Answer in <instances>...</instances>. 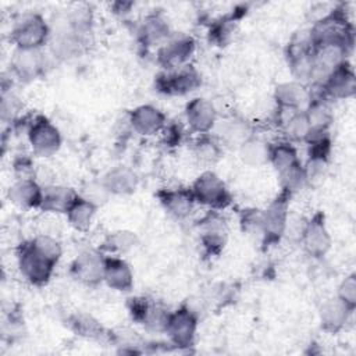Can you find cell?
<instances>
[{
  "label": "cell",
  "mask_w": 356,
  "mask_h": 356,
  "mask_svg": "<svg viewBox=\"0 0 356 356\" xmlns=\"http://www.w3.org/2000/svg\"><path fill=\"white\" fill-rule=\"evenodd\" d=\"M185 117L189 128L193 132L204 135L216 127L217 110L209 99L195 97L186 104Z\"/></svg>",
  "instance_id": "14"
},
{
  "label": "cell",
  "mask_w": 356,
  "mask_h": 356,
  "mask_svg": "<svg viewBox=\"0 0 356 356\" xmlns=\"http://www.w3.org/2000/svg\"><path fill=\"white\" fill-rule=\"evenodd\" d=\"M42 193L43 186H40L35 178L17 179L8 189V199L21 209H39Z\"/></svg>",
  "instance_id": "18"
},
{
  "label": "cell",
  "mask_w": 356,
  "mask_h": 356,
  "mask_svg": "<svg viewBox=\"0 0 356 356\" xmlns=\"http://www.w3.org/2000/svg\"><path fill=\"white\" fill-rule=\"evenodd\" d=\"M104 261L106 256H103L102 250L86 249L72 260L70 273L81 284L96 286L103 281Z\"/></svg>",
  "instance_id": "7"
},
{
  "label": "cell",
  "mask_w": 356,
  "mask_h": 356,
  "mask_svg": "<svg viewBox=\"0 0 356 356\" xmlns=\"http://www.w3.org/2000/svg\"><path fill=\"white\" fill-rule=\"evenodd\" d=\"M300 242L306 253L312 257H323L331 248V236L324 222V216L316 213L306 221Z\"/></svg>",
  "instance_id": "11"
},
{
  "label": "cell",
  "mask_w": 356,
  "mask_h": 356,
  "mask_svg": "<svg viewBox=\"0 0 356 356\" xmlns=\"http://www.w3.org/2000/svg\"><path fill=\"white\" fill-rule=\"evenodd\" d=\"M78 193L63 185H44L40 202V210L49 213H67Z\"/></svg>",
  "instance_id": "20"
},
{
  "label": "cell",
  "mask_w": 356,
  "mask_h": 356,
  "mask_svg": "<svg viewBox=\"0 0 356 356\" xmlns=\"http://www.w3.org/2000/svg\"><path fill=\"white\" fill-rule=\"evenodd\" d=\"M195 50V40L188 35H178L167 40L159 50V63L167 70L186 65Z\"/></svg>",
  "instance_id": "13"
},
{
  "label": "cell",
  "mask_w": 356,
  "mask_h": 356,
  "mask_svg": "<svg viewBox=\"0 0 356 356\" xmlns=\"http://www.w3.org/2000/svg\"><path fill=\"white\" fill-rule=\"evenodd\" d=\"M241 227L242 231L259 241L263 242V221H261V210L259 209H246L241 213Z\"/></svg>",
  "instance_id": "35"
},
{
  "label": "cell",
  "mask_w": 356,
  "mask_h": 356,
  "mask_svg": "<svg viewBox=\"0 0 356 356\" xmlns=\"http://www.w3.org/2000/svg\"><path fill=\"white\" fill-rule=\"evenodd\" d=\"M79 195H81L82 197H85L86 200L92 202V203L96 204V206L103 204V203L108 199V196H110V193H108V191L106 189V186H104V184L102 182V179H100V181H92V182L85 184V185L82 186V192H81Z\"/></svg>",
  "instance_id": "37"
},
{
  "label": "cell",
  "mask_w": 356,
  "mask_h": 356,
  "mask_svg": "<svg viewBox=\"0 0 356 356\" xmlns=\"http://www.w3.org/2000/svg\"><path fill=\"white\" fill-rule=\"evenodd\" d=\"M128 310L134 321L142 324L150 331H165L170 312L159 302L145 296L131 298Z\"/></svg>",
  "instance_id": "6"
},
{
  "label": "cell",
  "mask_w": 356,
  "mask_h": 356,
  "mask_svg": "<svg viewBox=\"0 0 356 356\" xmlns=\"http://www.w3.org/2000/svg\"><path fill=\"white\" fill-rule=\"evenodd\" d=\"M50 38V25L38 13H24L13 24L10 39L22 50H39Z\"/></svg>",
  "instance_id": "1"
},
{
  "label": "cell",
  "mask_w": 356,
  "mask_h": 356,
  "mask_svg": "<svg viewBox=\"0 0 356 356\" xmlns=\"http://www.w3.org/2000/svg\"><path fill=\"white\" fill-rule=\"evenodd\" d=\"M282 129L289 140H305L310 131V124L305 110L292 111L289 117L282 121Z\"/></svg>",
  "instance_id": "32"
},
{
  "label": "cell",
  "mask_w": 356,
  "mask_h": 356,
  "mask_svg": "<svg viewBox=\"0 0 356 356\" xmlns=\"http://www.w3.org/2000/svg\"><path fill=\"white\" fill-rule=\"evenodd\" d=\"M338 299H341L352 312L356 307V275L352 273L342 280L338 286Z\"/></svg>",
  "instance_id": "38"
},
{
  "label": "cell",
  "mask_w": 356,
  "mask_h": 356,
  "mask_svg": "<svg viewBox=\"0 0 356 356\" xmlns=\"http://www.w3.org/2000/svg\"><path fill=\"white\" fill-rule=\"evenodd\" d=\"M68 325L70 328L85 338H92V339H99L106 334V330L102 327V324L92 317L90 314L86 313H75L68 318Z\"/></svg>",
  "instance_id": "30"
},
{
  "label": "cell",
  "mask_w": 356,
  "mask_h": 356,
  "mask_svg": "<svg viewBox=\"0 0 356 356\" xmlns=\"http://www.w3.org/2000/svg\"><path fill=\"white\" fill-rule=\"evenodd\" d=\"M129 122L135 132L149 136L164 129L165 115L152 104H142L129 113Z\"/></svg>",
  "instance_id": "15"
},
{
  "label": "cell",
  "mask_w": 356,
  "mask_h": 356,
  "mask_svg": "<svg viewBox=\"0 0 356 356\" xmlns=\"http://www.w3.org/2000/svg\"><path fill=\"white\" fill-rule=\"evenodd\" d=\"M305 114L310 124V129H328L331 125L332 113L327 100L323 97H312L305 108Z\"/></svg>",
  "instance_id": "29"
},
{
  "label": "cell",
  "mask_w": 356,
  "mask_h": 356,
  "mask_svg": "<svg viewBox=\"0 0 356 356\" xmlns=\"http://www.w3.org/2000/svg\"><path fill=\"white\" fill-rule=\"evenodd\" d=\"M323 89V99H345L350 97L356 89V79L353 68L348 61L338 65L320 85Z\"/></svg>",
  "instance_id": "12"
},
{
  "label": "cell",
  "mask_w": 356,
  "mask_h": 356,
  "mask_svg": "<svg viewBox=\"0 0 356 356\" xmlns=\"http://www.w3.org/2000/svg\"><path fill=\"white\" fill-rule=\"evenodd\" d=\"M157 196L165 211L175 218L188 217L196 203L191 189H163Z\"/></svg>",
  "instance_id": "19"
},
{
  "label": "cell",
  "mask_w": 356,
  "mask_h": 356,
  "mask_svg": "<svg viewBox=\"0 0 356 356\" xmlns=\"http://www.w3.org/2000/svg\"><path fill=\"white\" fill-rule=\"evenodd\" d=\"M17 263L22 277L36 286L47 284L54 271V267L57 266V263L42 253L31 239L22 242L18 246Z\"/></svg>",
  "instance_id": "2"
},
{
  "label": "cell",
  "mask_w": 356,
  "mask_h": 356,
  "mask_svg": "<svg viewBox=\"0 0 356 356\" xmlns=\"http://www.w3.org/2000/svg\"><path fill=\"white\" fill-rule=\"evenodd\" d=\"M200 83V74L189 64L170 70L159 75L156 81L159 90L167 95H185L199 88Z\"/></svg>",
  "instance_id": "9"
},
{
  "label": "cell",
  "mask_w": 356,
  "mask_h": 356,
  "mask_svg": "<svg viewBox=\"0 0 356 356\" xmlns=\"http://www.w3.org/2000/svg\"><path fill=\"white\" fill-rule=\"evenodd\" d=\"M328 171V159L309 156L307 163L303 165V175L306 185L318 186L323 184Z\"/></svg>",
  "instance_id": "33"
},
{
  "label": "cell",
  "mask_w": 356,
  "mask_h": 356,
  "mask_svg": "<svg viewBox=\"0 0 356 356\" xmlns=\"http://www.w3.org/2000/svg\"><path fill=\"white\" fill-rule=\"evenodd\" d=\"M220 154H221L220 143L214 138H210L207 134L200 135V138L195 143V156L202 163L213 164L220 159Z\"/></svg>",
  "instance_id": "34"
},
{
  "label": "cell",
  "mask_w": 356,
  "mask_h": 356,
  "mask_svg": "<svg viewBox=\"0 0 356 356\" xmlns=\"http://www.w3.org/2000/svg\"><path fill=\"white\" fill-rule=\"evenodd\" d=\"M96 209H97L96 204L86 200L85 197H82L78 193L76 199L72 202V204L67 210L65 216H67V220L71 224V227H74L76 231L83 232L90 228L93 217L96 214Z\"/></svg>",
  "instance_id": "26"
},
{
  "label": "cell",
  "mask_w": 356,
  "mask_h": 356,
  "mask_svg": "<svg viewBox=\"0 0 356 356\" xmlns=\"http://www.w3.org/2000/svg\"><path fill=\"white\" fill-rule=\"evenodd\" d=\"M268 143L252 136L238 147L239 157L250 167L263 165L268 163Z\"/></svg>",
  "instance_id": "28"
},
{
  "label": "cell",
  "mask_w": 356,
  "mask_h": 356,
  "mask_svg": "<svg viewBox=\"0 0 356 356\" xmlns=\"http://www.w3.org/2000/svg\"><path fill=\"white\" fill-rule=\"evenodd\" d=\"M103 281L114 291L127 292L134 285V274L129 264L118 256H106Z\"/></svg>",
  "instance_id": "17"
},
{
  "label": "cell",
  "mask_w": 356,
  "mask_h": 356,
  "mask_svg": "<svg viewBox=\"0 0 356 356\" xmlns=\"http://www.w3.org/2000/svg\"><path fill=\"white\" fill-rule=\"evenodd\" d=\"M350 313L352 310L337 296L324 300L318 310L321 328L327 332L339 331L348 321Z\"/></svg>",
  "instance_id": "21"
},
{
  "label": "cell",
  "mask_w": 356,
  "mask_h": 356,
  "mask_svg": "<svg viewBox=\"0 0 356 356\" xmlns=\"http://www.w3.org/2000/svg\"><path fill=\"white\" fill-rule=\"evenodd\" d=\"M274 99L278 108L299 111L305 110L312 99V93L298 81L282 82L274 90Z\"/></svg>",
  "instance_id": "16"
},
{
  "label": "cell",
  "mask_w": 356,
  "mask_h": 356,
  "mask_svg": "<svg viewBox=\"0 0 356 356\" xmlns=\"http://www.w3.org/2000/svg\"><path fill=\"white\" fill-rule=\"evenodd\" d=\"M31 241L42 253H44L53 261L58 263V260L63 254V249H61L60 242L56 238H53L47 234H40V235H36L35 238H32Z\"/></svg>",
  "instance_id": "36"
},
{
  "label": "cell",
  "mask_w": 356,
  "mask_h": 356,
  "mask_svg": "<svg viewBox=\"0 0 356 356\" xmlns=\"http://www.w3.org/2000/svg\"><path fill=\"white\" fill-rule=\"evenodd\" d=\"M289 193L282 191V193L275 197L267 209L261 210L263 221V243L273 245L284 236L286 220L289 216Z\"/></svg>",
  "instance_id": "5"
},
{
  "label": "cell",
  "mask_w": 356,
  "mask_h": 356,
  "mask_svg": "<svg viewBox=\"0 0 356 356\" xmlns=\"http://www.w3.org/2000/svg\"><path fill=\"white\" fill-rule=\"evenodd\" d=\"M21 108H22V104L18 97H15L13 93H8V95L3 93L1 108H0L3 121H14L18 113L21 111Z\"/></svg>",
  "instance_id": "39"
},
{
  "label": "cell",
  "mask_w": 356,
  "mask_h": 356,
  "mask_svg": "<svg viewBox=\"0 0 356 356\" xmlns=\"http://www.w3.org/2000/svg\"><path fill=\"white\" fill-rule=\"evenodd\" d=\"M136 245H138V236L135 232L120 229L107 235V238L100 246V250L111 254L127 253L128 250L134 249Z\"/></svg>",
  "instance_id": "31"
},
{
  "label": "cell",
  "mask_w": 356,
  "mask_h": 356,
  "mask_svg": "<svg viewBox=\"0 0 356 356\" xmlns=\"http://www.w3.org/2000/svg\"><path fill=\"white\" fill-rule=\"evenodd\" d=\"M197 328L196 314L186 306H181L171 312L167 320L165 331L171 342L181 348H188L193 345Z\"/></svg>",
  "instance_id": "8"
},
{
  "label": "cell",
  "mask_w": 356,
  "mask_h": 356,
  "mask_svg": "<svg viewBox=\"0 0 356 356\" xmlns=\"http://www.w3.org/2000/svg\"><path fill=\"white\" fill-rule=\"evenodd\" d=\"M102 182L110 195H129L138 186V177L129 167L117 165L103 175Z\"/></svg>",
  "instance_id": "23"
},
{
  "label": "cell",
  "mask_w": 356,
  "mask_h": 356,
  "mask_svg": "<svg viewBox=\"0 0 356 356\" xmlns=\"http://www.w3.org/2000/svg\"><path fill=\"white\" fill-rule=\"evenodd\" d=\"M43 58L40 49L39 50H22L17 49L14 53L11 68L17 78L21 81H32L35 79L43 70Z\"/></svg>",
  "instance_id": "22"
},
{
  "label": "cell",
  "mask_w": 356,
  "mask_h": 356,
  "mask_svg": "<svg viewBox=\"0 0 356 356\" xmlns=\"http://www.w3.org/2000/svg\"><path fill=\"white\" fill-rule=\"evenodd\" d=\"M218 138L222 143L231 146V147H239L243 142H246L249 138H252V128L250 125L239 118H231L222 121L218 128Z\"/></svg>",
  "instance_id": "25"
},
{
  "label": "cell",
  "mask_w": 356,
  "mask_h": 356,
  "mask_svg": "<svg viewBox=\"0 0 356 356\" xmlns=\"http://www.w3.org/2000/svg\"><path fill=\"white\" fill-rule=\"evenodd\" d=\"M26 135L33 153L42 157L53 156L61 146V134L58 128L43 115H38L32 120Z\"/></svg>",
  "instance_id": "4"
},
{
  "label": "cell",
  "mask_w": 356,
  "mask_h": 356,
  "mask_svg": "<svg viewBox=\"0 0 356 356\" xmlns=\"http://www.w3.org/2000/svg\"><path fill=\"white\" fill-rule=\"evenodd\" d=\"M200 243L204 248V252L210 256L218 254L228 238V227L225 218L217 211H210L206 214L197 224Z\"/></svg>",
  "instance_id": "10"
},
{
  "label": "cell",
  "mask_w": 356,
  "mask_h": 356,
  "mask_svg": "<svg viewBox=\"0 0 356 356\" xmlns=\"http://www.w3.org/2000/svg\"><path fill=\"white\" fill-rule=\"evenodd\" d=\"M168 35H170L168 24L159 14H152V15L146 17V19L143 21L140 31H139L140 40L146 46L159 43L160 40L168 38Z\"/></svg>",
  "instance_id": "27"
},
{
  "label": "cell",
  "mask_w": 356,
  "mask_h": 356,
  "mask_svg": "<svg viewBox=\"0 0 356 356\" xmlns=\"http://www.w3.org/2000/svg\"><path fill=\"white\" fill-rule=\"evenodd\" d=\"M268 163H271L278 175L300 164L296 149L288 140L277 142L268 146Z\"/></svg>",
  "instance_id": "24"
},
{
  "label": "cell",
  "mask_w": 356,
  "mask_h": 356,
  "mask_svg": "<svg viewBox=\"0 0 356 356\" xmlns=\"http://www.w3.org/2000/svg\"><path fill=\"white\" fill-rule=\"evenodd\" d=\"M189 189L196 203L213 210L225 209L232 200L225 182L213 171L202 172Z\"/></svg>",
  "instance_id": "3"
}]
</instances>
